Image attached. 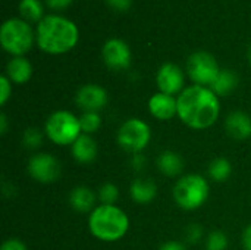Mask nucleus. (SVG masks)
<instances>
[{
    "label": "nucleus",
    "instance_id": "18",
    "mask_svg": "<svg viewBox=\"0 0 251 250\" xmlns=\"http://www.w3.org/2000/svg\"><path fill=\"white\" fill-rule=\"evenodd\" d=\"M129 194L138 205H149L157 196V186L149 178H135L129 186Z\"/></svg>",
    "mask_w": 251,
    "mask_h": 250
},
{
    "label": "nucleus",
    "instance_id": "35",
    "mask_svg": "<svg viewBox=\"0 0 251 250\" xmlns=\"http://www.w3.org/2000/svg\"><path fill=\"white\" fill-rule=\"evenodd\" d=\"M6 131H7V118H6L4 113H1L0 115V134L4 136Z\"/></svg>",
    "mask_w": 251,
    "mask_h": 250
},
{
    "label": "nucleus",
    "instance_id": "15",
    "mask_svg": "<svg viewBox=\"0 0 251 250\" xmlns=\"http://www.w3.org/2000/svg\"><path fill=\"white\" fill-rule=\"evenodd\" d=\"M97 152H99L97 143L93 139V136H88V134H81L75 140V143L71 146L72 158L78 164H82V165H88L94 162L97 158Z\"/></svg>",
    "mask_w": 251,
    "mask_h": 250
},
{
    "label": "nucleus",
    "instance_id": "11",
    "mask_svg": "<svg viewBox=\"0 0 251 250\" xmlns=\"http://www.w3.org/2000/svg\"><path fill=\"white\" fill-rule=\"evenodd\" d=\"M107 102V90L100 84H84L75 94V103L82 112H100Z\"/></svg>",
    "mask_w": 251,
    "mask_h": 250
},
{
    "label": "nucleus",
    "instance_id": "24",
    "mask_svg": "<svg viewBox=\"0 0 251 250\" xmlns=\"http://www.w3.org/2000/svg\"><path fill=\"white\" fill-rule=\"evenodd\" d=\"M228 246H229V239L221 230H215L209 233L206 237V250H226Z\"/></svg>",
    "mask_w": 251,
    "mask_h": 250
},
{
    "label": "nucleus",
    "instance_id": "3",
    "mask_svg": "<svg viewBox=\"0 0 251 250\" xmlns=\"http://www.w3.org/2000/svg\"><path fill=\"white\" fill-rule=\"evenodd\" d=\"M129 217L118 205H97L88 215L90 234L104 243H113L129 231Z\"/></svg>",
    "mask_w": 251,
    "mask_h": 250
},
{
    "label": "nucleus",
    "instance_id": "19",
    "mask_svg": "<svg viewBox=\"0 0 251 250\" xmlns=\"http://www.w3.org/2000/svg\"><path fill=\"white\" fill-rule=\"evenodd\" d=\"M157 169L160 171L162 175L174 178L181 175V172L184 171V159L179 153L174 152V150H165L157 156L156 161Z\"/></svg>",
    "mask_w": 251,
    "mask_h": 250
},
{
    "label": "nucleus",
    "instance_id": "21",
    "mask_svg": "<svg viewBox=\"0 0 251 250\" xmlns=\"http://www.w3.org/2000/svg\"><path fill=\"white\" fill-rule=\"evenodd\" d=\"M232 174V165L226 158H216L210 162L207 175L215 183H225Z\"/></svg>",
    "mask_w": 251,
    "mask_h": 250
},
{
    "label": "nucleus",
    "instance_id": "1",
    "mask_svg": "<svg viewBox=\"0 0 251 250\" xmlns=\"http://www.w3.org/2000/svg\"><path fill=\"white\" fill-rule=\"evenodd\" d=\"M178 118L191 130H207L221 115L219 96L204 85H188L178 96Z\"/></svg>",
    "mask_w": 251,
    "mask_h": 250
},
{
    "label": "nucleus",
    "instance_id": "28",
    "mask_svg": "<svg viewBox=\"0 0 251 250\" xmlns=\"http://www.w3.org/2000/svg\"><path fill=\"white\" fill-rule=\"evenodd\" d=\"M185 237H187L188 243L196 245L203 239V228L199 224H191V225H188V228L185 231Z\"/></svg>",
    "mask_w": 251,
    "mask_h": 250
},
{
    "label": "nucleus",
    "instance_id": "27",
    "mask_svg": "<svg viewBox=\"0 0 251 250\" xmlns=\"http://www.w3.org/2000/svg\"><path fill=\"white\" fill-rule=\"evenodd\" d=\"M12 96V81L6 77H0V105L4 106Z\"/></svg>",
    "mask_w": 251,
    "mask_h": 250
},
{
    "label": "nucleus",
    "instance_id": "30",
    "mask_svg": "<svg viewBox=\"0 0 251 250\" xmlns=\"http://www.w3.org/2000/svg\"><path fill=\"white\" fill-rule=\"evenodd\" d=\"M106 1L115 10H128L132 4V0H106Z\"/></svg>",
    "mask_w": 251,
    "mask_h": 250
},
{
    "label": "nucleus",
    "instance_id": "32",
    "mask_svg": "<svg viewBox=\"0 0 251 250\" xmlns=\"http://www.w3.org/2000/svg\"><path fill=\"white\" fill-rule=\"evenodd\" d=\"M159 250H187V246L181 242H176V240H169V242H165Z\"/></svg>",
    "mask_w": 251,
    "mask_h": 250
},
{
    "label": "nucleus",
    "instance_id": "2",
    "mask_svg": "<svg viewBox=\"0 0 251 250\" xmlns=\"http://www.w3.org/2000/svg\"><path fill=\"white\" fill-rule=\"evenodd\" d=\"M79 32L75 22L60 15H46L35 29L38 47L50 55H62L74 49L78 43Z\"/></svg>",
    "mask_w": 251,
    "mask_h": 250
},
{
    "label": "nucleus",
    "instance_id": "8",
    "mask_svg": "<svg viewBox=\"0 0 251 250\" xmlns=\"http://www.w3.org/2000/svg\"><path fill=\"white\" fill-rule=\"evenodd\" d=\"M219 72V63L209 52L199 50L191 53L187 59V74L190 80L197 85L210 87Z\"/></svg>",
    "mask_w": 251,
    "mask_h": 250
},
{
    "label": "nucleus",
    "instance_id": "20",
    "mask_svg": "<svg viewBox=\"0 0 251 250\" xmlns=\"http://www.w3.org/2000/svg\"><path fill=\"white\" fill-rule=\"evenodd\" d=\"M238 85V77L234 71L231 69H221L219 75L216 77V80L213 81V84L210 85V88L219 96H228L229 93H232Z\"/></svg>",
    "mask_w": 251,
    "mask_h": 250
},
{
    "label": "nucleus",
    "instance_id": "10",
    "mask_svg": "<svg viewBox=\"0 0 251 250\" xmlns=\"http://www.w3.org/2000/svg\"><path fill=\"white\" fill-rule=\"evenodd\" d=\"M101 57L110 69L122 71L131 65V49L125 40L112 37L104 41L101 47Z\"/></svg>",
    "mask_w": 251,
    "mask_h": 250
},
{
    "label": "nucleus",
    "instance_id": "14",
    "mask_svg": "<svg viewBox=\"0 0 251 250\" xmlns=\"http://www.w3.org/2000/svg\"><path fill=\"white\" fill-rule=\"evenodd\" d=\"M225 130L234 140H247L251 137V116L246 112L234 111L225 119Z\"/></svg>",
    "mask_w": 251,
    "mask_h": 250
},
{
    "label": "nucleus",
    "instance_id": "5",
    "mask_svg": "<svg viewBox=\"0 0 251 250\" xmlns=\"http://www.w3.org/2000/svg\"><path fill=\"white\" fill-rule=\"evenodd\" d=\"M44 134L57 146H72L82 134L79 116L66 109L56 111L47 118L44 124Z\"/></svg>",
    "mask_w": 251,
    "mask_h": 250
},
{
    "label": "nucleus",
    "instance_id": "22",
    "mask_svg": "<svg viewBox=\"0 0 251 250\" xmlns=\"http://www.w3.org/2000/svg\"><path fill=\"white\" fill-rule=\"evenodd\" d=\"M21 18L26 22H40L44 15V7L40 0H19Z\"/></svg>",
    "mask_w": 251,
    "mask_h": 250
},
{
    "label": "nucleus",
    "instance_id": "23",
    "mask_svg": "<svg viewBox=\"0 0 251 250\" xmlns=\"http://www.w3.org/2000/svg\"><path fill=\"white\" fill-rule=\"evenodd\" d=\"M79 122H81L82 134L93 136L101 127V116L99 112H82L79 115Z\"/></svg>",
    "mask_w": 251,
    "mask_h": 250
},
{
    "label": "nucleus",
    "instance_id": "31",
    "mask_svg": "<svg viewBox=\"0 0 251 250\" xmlns=\"http://www.w3.org/2000/svg\"><path fill=\"white\" fill-rule=\"evenodd\" d=\"M46 3L53 10H62V9L68 7L72 3V0H46Z\"/></svg>",
    "mask_w": 251,
    "mask_h": 250
},
{
    "label": "nucleus",
    "instance_id": "33",
    "mask_svg": "<svg viewBox=\"0 0 251 250\" xmlns=\"http://www.w3.org/2000/svg\"><path fill=\"white\" fill-rule=\"evenodd\" d=\"M241 245L244 250H251V224L247 225L241 234Z\"/></svg>",
    "mask_w": 251,
    "mask_h": 250
},
{
    "label": "nucleus",
    "instance_id": "4",
    "mask_svg": "<svg viewBox=\"0 0 251 250\" xmlns=\"http://www.w3.org/2000/svg\"><path fill=\"white\" fill-rule=\"evenodd\" d=\"M210 196L209 180L200 174H187L178 178L172 189L175 203L184 211L200 209Z\"/></svg>",
    "mask_w": 251,
    "mask_h": 250
},
{
    "label": "nucleus",
    "instance_id": "13",
    "mask_svg": "<svg viewBox=\"0 0 251 250\" xmlns=\"http://www.w3.org/2000/svg\"><path fill=\"white\" fill-rule=\"evenodd\" d=\"M149 112L159 121H171L178 116V102L175 96L157 91L149 99Z\"/></svg>",
    "mask_w": 251,
    "mask_h": 250
},
{
    "label": "nucleus",
    "instance_id": "7",
    "mask_svg": "<svg viewBox=\"0 0 251 250\" xmlns=\"http://www.w3.org/2000/svg\"><path fill=\"white\" fill-rule=\"evenodd\" d=\"M116 141L128 153H141L151 141V128L140 118H129L119 127Z\"/></svg>",
    "mask_w": 251,
    "mask_h": 250
},
{
    "label": "nucleus",
    "instance_id": "17",
    "mask_svg": "<svg viewBox=\"0 0 251 250\" xmlns=\"http://www.w3.org/2000/svg\"><path fill=\"white\" fill-rule=\"evenodd\" d=\"M4 75L15 84H25L32 77V65L25 56H13L6 65Z\"/></svg>",
    "mask_w": 251,
    "mask_h": 250
},
{
    "label": "nucleus",
    "instance_id": "29",
    "mask_svg": "<svg viewBox=\"0 0 251 250\" xmlns=\"http://www.w3.org/2000/svg\"><path fill=\"white\" fill-rule=\"evenodd\" d=\"M0 250H28V249H26V246H25V243H24L22 240H19V239H16V237H10V239H7V240H4V242H3V245H1Z\"/></svg>",
    "mask_w": 251,
    "mask_h": 250
},
{
    "label": "nucleus",
    "instance_id": "25",
    "mask_svg": "<svg viewBox=\"0 0 251 250\" xmlns=\"http://www.w3.org/2000/svg\"><path fill=\"white\" fill-rule=\"evenodd\" d=\"M97 199L101 205H116L119 199V189L113 183H106L99 189Z\"/></svg>",
    "mask_w": 251,
    "mask_h": 250
},
{
    "label": "nucleus",
    "instance_id": "9",
    "mask_svg": "<svg viewBox=\"0 0 251 250\" xmlns=\"http://www.w3.org/2000/svg\"><path fill=\"white\" fill-rule=\"evenodd\" d=\"M28 174L32 180L41 184H51L60 177V162L50 153H35L29 158L26 165Z\"/></svg>",
    "mask_w": 251,
    "mask_h": 250
},
{
    "label": "nucleus",
    "instance_id": "26",
    "mask_svg": "<svg viewBox=\"0 0 251 250\" xmlns=\"http://www.w3.org/2000/svg\"><path fill=\"white\" fill-rule=\"evenodd\" d=\"M43 141V133L38 128H26L22 136V143L28 149H37L40 147Z\"/></svg>",
    "mask_w": 251,
    "mask_h": 250
},
{
    "label": "nucleus",
    "instance_id": "6",
    "mask_svg": "<svg viewBox=\"0 0 251 250\" xmlns=\"http://www.w3.org/2000/svg\"><path fill=\"white\" fill-rule=\"evenodd\" d=\"M34 37V29L31 28L29 22L22 18H9L1 24V47L13 56H24V53L32 47Z\"/></svg>",
    "mask_w": 251,
    "mask_h": 250
},
{
    "label": "nucleus",
    "instance_id": "16",
    "mask_svg": "<svg viewBox=\"0 0 251 250\" xmlns=\"http://www.w3.org/2000/svg\"><path fill=\"white\" fill-rule=\"evenodd\" d=\"M97 194L87 186H76L69 194V205L79 214H91L96 208Z\"/></svg>",
    "mask_w": 251,
    "mask_h": 250
},
{
    "label": "nucleus",
    "instance_id": "34",
    "mask_svg": "<svg viewBox=\"0 0 251 250\" xmlns=\"http://www.w3.org/2000/svg\"><path fill=\"white\" fill-rule=\"evenodd\" d=\"M132 165L135 167V169H143L144 165H146V158H144L141 153L134 155V158H132Z\"/></svg>",
    "mask_w": 251,
    "mask_h": 250
},
{
    "label": "nucleus",
    "instance_id": "36",
    "mask_svg": "<svg viewBox=\"0 0 251 250\" xmlns=\"http://www.w3.org/2000/svg\"><path fill=\"white\" fill-rule=\"evenodd\" d=\"M249 59H250V62H251V47H250V52H249Z\"/></svg>",
    "mask_w": 251,
    "mask_h": 250
},
{
    "label": "nucleus",
    "instance_id": "12",
    "mask_svg": "<svg viewBox=\"0 0 251 250\" xmlns=\"http://www.w3.org/2000/svg\"><path fill=\"white\" fill-rule=\"evenodd\" d=\"M156 84H157L159 91L171 94V96H176L185 88L184 71L176 63L166 62L159 68L156 74Z\"/></svg>",
    "mask_w": 251,
    "mask_h": 250
}]
</instances>
